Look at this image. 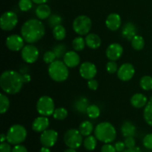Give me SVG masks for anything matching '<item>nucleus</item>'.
Instances as JSON below:
<instances>
[{
	"label": "nucleus",
	"mask_w": 152,
	"mask_h": 152,
	"mask_svg": "<svg viewBox=\"0 0 152 152\" xmlns=\"http://www.w3.org/2000/svg\"><path fill=\"white\" fill-rule=\"evenodd\" d=\"M24 83L23 75L15 70H6L0 76L1 89L10 95H15L20 92Z\"/></svg>",
	"instance_id": "1"
},
{
	"label": "nucleus",
	"mask_w": 152,
	"mask_h": 152,
	"mask_svg": "<svg viewBox=\"0 0 152 152\" xmlns=\"http://www.w3.org/2000/svg\"><path fill=\"white\" fill-rule=\"evenodd\" d=\"M45 27L44 24L37 19H30L23 23L21 28V34L25 42L34 43L44 37Z\"/></svg>",
	"instance_id": "2"
},
{
	"label": "nucleus",
	"mask_w": 152,
	"mask_h": 152,
	"mask_svg": "<svg viewBox=\"0 0 152 152\" xmlns=\"http://www.w3.org/2000/svg\"><path fill=\"white\" fill-rule=\"evenodd\" d=\"M94 136L99 141L104 143H111L117 137V131L111 123L102 122L95 127Z\"/></svg>",
	"instance_id": "3"
},
{
	"label": "nucleus",
	"mask_w": 152,
	"mask_h": 152,
	"mask_svg": "<svg viewBox=\"0 0 152 152\" xmlns=\"http://www.w3.org/2000/svg\"><path fill=\"white\" fill-rule=\"evenodd\" d=\"M68 68L63 61L57 60L49 64L48 72L53 80L56 82H63L66 80L69 76Z\"/></svg>",
	"instance_id": "4"
},
{
	"label": "nucleus",
	"mask_w": 152,
	"mask_h": 152,
	"mask_svg": "<svg viewBox=\"0 0 152 152\" xmlns=\"http://www.w3.org/2000/svg\"><path fill=\"white\" fill-rule=\"evenodd\" d=\"M27 130L23 125L16 124L10 127L7 131V141L11 145H19L23 142L27 137Z\"/></svg>",
	"instance_id": "5"
},
{
	"label": "nucleus",
	"mask_w": 152,
	"mask_h": 152,
	"mask_svg": "<svg viewBox=\"0 0 152 152\" xmlns=\"http://www.w3.org/2000/svg\"><path fill=\"white\" fill-rule=\"evenodd\" d=\"M36 108L40 116L48 117L53 114V112L55 110L54 101L50 96L42 95L37 101Z\"/></svg>",
	"instance_id": "6"
},
{
	"label": "nucleus",
	"mask_w": 152,
	"mask_h": 152,
	"mask_svg": "<svg viewBox=\"0 0 152 152\" xmlns=\"http://www.w3.org/2000/svg\"><path fill=\"white\" fill-rule=\"evenodd\" d=\"M91 19L86 15H80L73 22V29L80 36L87 35L91 29Z\"/></svg>",
	"instance_id": "7"
},
{
	"label": "nucleus",
	"mask_w": 152,
	"mask_h": 152,
	"mask_svg": "<svg viewBox=\"0 0 152 152\" xmlns=\"http://www.w3.org/2000/svg\"><path fill=\"white\" fill-rule=\"evenodd\" d=\"M83 136L75 128L68 130L64 135V142L68 148L77 149L83 143Z\"/></svg>",
	"instance_id": "8"
},
{
	"label": "nucleus",
	"mask_w": 152,
	"mask_h": 152,
	"mask_svg": "<svg viewBox=\"0 0 152 152\" xmlns=\"http://www.w3.org/2000/svg\"><path fill=\"white\" fill-rule=\"evenodd\" d=\"M18 23V16L13 11H6L0 18V27L3 31H10L16 26Z\"/></svg>",
	"instance_id": "9"
},
{
	"label": "nucleus",
	"mask_w": 152,
	"mask_h": 152,
	"mask_svg": "<svg viewBox=\"0 0 152 152\" xmlns=\"http://www.w3.org/2000/svg\"><path fill=\"white\" fill-rule=\"evenodd\" d=\"M39 52L38 49L32 44H28L24 46L21 51V56L22 60L27 63H34L38 60Z\"/></svg>",
	"instance_id": "10"
},
{
	"label": "nucleus",
	"mask_w": 152,
	"mask_h": 152,
	"mask_svg": "<svg viewBox=\"0 0 152 152\" xmlns=\"http://www.w3.org/2000/svg\"><path fill=\"white\" fill-rule=\"evenodd\" d=\"M25 40L22 36L18 34H12L6 39L5 44L7 49L12 52H18L24 48Z\"/></svg>",
	"instance_id": "11"
},
{
	"label": "nucleus",
	"mask_w": 152,
	"mask_h": 152,
	"mask_svg": "<svg viewBox=\"0 0 152 152\" xmlns=\"http://www.w3.org/2000/svg\"><path fill=\"white\" fill-rule=\"evenodd\" d=\"M58 139V133L55 130L47 129L40 136V142L45 147H53Z\"/></svg>",
	"instance_id": "12"
},
{
	"label": "nucleus",
	"mask_w": 152,
	"mask_h": 152,
	"mask_svg": "<svg viewBox=\"0 0 152 152\" xmlns=\"http://www.w3.org/2000/svg\"><path fill=\"white\" fill-rule=\"evenodd\" d=\"M134 66L130 63L122 64L117 71V77L122 81H129L134 77Z\"/></svg>",
	"instance_id": "13"
},
{
	"label": "nucleus",
	"mask_w": 152,
	"mask_h": 152,
	"mask_svg": "<svg viewBox=\"0 0 152 152\" xmlns=\"http://www.w3.org/2000/svg\"><path fill=\"white\" fill-rule=\"evenodd\" d=\"M96 73H97V69L93 63L86 61L80 65V74L84 79L88 80L93 79L96 76Z\"/></svg>",
	"instance_id": "14"
},
{
	"label": "nucleus",
	"mask_w": 152,
	"mask_h": 152,
	"mask_svg": "<svg viewBox=\"0 0 152 152\" xmlns=\"http://www.w3.org/2000/svg\"><path fill=\"white\" fill-rule=\"evenodd\" d=\"M123 53V48L120 43H114L108 46L105 52L107 58L110 61H116L120 59Z\"/></svg>",
	"instance_id": "15"
},
{
	"label": "nucleus",
	"mask_w": 152,
	"mask_h": 152,
	"mask_svg": "<svg viewBox=\"0 0 152 152\" xmlns=\"http://www.w3.org/2000/svg\"><path fill=\"white\" fill-rule=\"evenodd\" d=\"M122 19L118 13H110L105 19V25L109 30L112 31H117L121 26Z\"/></svg>",
	"instance_id": "16"
},
{
	"label": "nucleus",
	"mask_w": 152,
	"mask_h": 152,
	"mask_svg": "<svg viewBox=\"0 0 152 152\" xmlns=\"http://www.w3.org/2000/svg\"><path fill=\"white\" fill-rule=\"evenodd\" d=\"M49 124L50 121L47 116H40L34 120L32 123V129L35 132L42 133L48 129Z\"/></svg>",
	"instance_id": "17"
},
{
	"label": "nucleus",
	"mask_w": 152,
	"mask_h": 152,
	"mask_svg": "<svg viewBox=\"0 0 152 152\" xmlns=\"http://www.w3.org/2000/svg\"><path fill=\"white\" fill-rule=\"evenodd\" d=\"M63 62L69 68H74L80 63V57L76 51H68L64 55Z\"/></svg>",
	"instance_id": "18"
},
{
	"label": "nucleus",
	"mask_w": 152,
	"mask_h": 152,
	"mask_svg": "<svg viewBox=\"0 0 152 152\" xmlns=\"http://www.w3.org/2000/svg\"><path fill=\"white\" fill-rule=\"evenodd\" d=\"M121 34L123 38L129 41H132V39L137 35V28L132 22H127L123 25Z\"/></svg>",
	"instance_id": "19"
},
{
	"label": "nucleus",
	"mask_w": 152,
	"mask_h": 152,
	"mask_svg": "<svg viewBox=\"0 0 152 152\" xmlns=\"http://www.w3.org/2000/svg\"><path fill=\"white\" fill-rule=\"evenodd\" d=\"M85 40H86V46L91 49H98L100 47L101 44H102V40H101L98 34H94V33L87 34Z\"/></svg>",
	"instance_id": "20"
},
{
	"label": "nucleus",
	"mask_w": 152,
	"mask_h": 152,
	"mask_svg": "<svg viewBox=\"0 0 152 152\" xmlns=\"http://www.w3.org/2000/svg\"><path fill=\"white\" fill-rule=\"evenodd\" d=\"M131 104L135 108H142L148 104V98L142 93H135L131 98Z\"/></svg>",
	"instance_id": "21"
},
{
	"label": "nucleus",
	"mask_w": 152,
	"mask_h": 152,
	"mask_svg": "<svg viewBox=\"0 0 152 152\" xmlns=\"http://www.w3.org/2000/svg\"><path fill=\"white\" fill-rule=\"evenodd\" d=\"M88 100L86 97L80 96L75 100L74 104V108L76 111L80 113H86L88 107H89Z\"/></svg>",
	"instance_id": "22"
},
{
	"label": "nucleus",
	"mask_w": 152,
	"mask_h": 152,
	"mask_svg": "<svg viewBox=\"0 0 152 152\" xmlns=\"http://www.w3.org/2000/svg\"><path fill=\"white\" fill-rule=\"evenodd\" d=\"M137 128L133 122L130 121H125L121 126L122 135L126 138L129 137H134L136 134Z\"/></svg>",
	"instance_id": "23"
},
{
	"label": "nucleus",
	"mask_w": 152,
	"mask_h": 152,
	"mask_svg": "<svg viewBox=\"0 0 152 152\" xmlns=\"http://www.w3.org/2000/svg\"><path fill=\"white\" fill-rule=\"evenodd\" d=\"M35 13L37 18L42 20V19H48L49 16H50L51 10H50V7L48 4H39L37 6V7L36 8Z\"/></svg>",
	"instance_id": "24"
},
{
	"label": "nucleus",
	"mask_w": 152,
	"mask_h": 152,
	"mask_svg": "<svg viewBox=\"0 0 152 152\" xmlns=\"http://www.w3.org/2000/svg\"><path fill=\"white\" fill-rule=\"evenodd\" d=\"M94 125L89 121H83L79 127V131L83 137H88L94 131Z\"/></svg>",
	"instance_id": "25"
},
{
	"label": "nucleus",
	"mask_w": 152,
	"mask_h": 152,
	"mask_svg": "<svg viewBox=\"0 0 152 152\" xmlns=\"http://www.w3.org/2000/svg\"><path fill=\"white\" fill-rule=\"evenodd\" d=\"M143 118L145 122L152 127V97L144 108Z\"/></svg>",
	"instance_id": "26"
},
{
	"label": "nucleus",
	"mask_w": 152,
	"mask_h": 152,
	"mask_svg": "<svg viewBox=\"0 0 152 152\" xmlns=\"http://www.w3.org/2000/svg\"><path fill=\"white\" fill-rule=\"evenodd\" d=\"M53 36L56 40H62L66 37V30L62 25H57L53 28Z\"/></svg>",
	"instance_id": "27"
},
{
	"label": "nucleus",
	"mask_w": 152,
	"mask_h": 152,
	"mask_svg": "<svg viewBox=\"0 0 152 152\" xmlns=\"http://www.w3.org/2000/svg\"><path fill=\"white\" fill-rule=\"evenodd\" d=\"M132 46L134 50L140 51L145 46V40L142 36L136 35L131 41Z\"/></svg>",
	"instance_id": "28"
},
{
	"label": "nucleus",
	"mask_w": 152,
	"mask_h": 152,
	"mask_svg": "<svg viewBox=\"0 0 152 152\" xmlns=\"http://www.w3.org/2000/svg\"><path fill=\"white\" fill-rule=\"evenodd\" d=\"M96 139H97L94 136L90 135L88 137H86V138L83 141V145L85 148L88 151L94 150L96 146V143H97Z\"/></svg>",
	"instance_id": "29"
},
{
	"label": "nucleus",
	"mask_w": 152,
	"mask_h": 152,
	"mask_svg": "<svg viewBox=\"0 0 152 152\" xmlns=\"http://www.w3.org/2000/svg\"><path fill=\"white\" fill-rule=\"evenodd\" d=\"M10 107V100L4 93H0V113L4 114Z\"/></svg>",
	"instance_id": "30"
},
{
	"label": "nucleus",
	"mask_w": 152,
	"mask_h": 152,
	"mask_svg": "<svg viewBox=\"0 0 152 152\" xmlns=\"http://www.w3.org/2000/svg\"><path fill=\"white\" fill-rule=\"evenodd\" d=\"M86 40L81 36L77 37L72 41V47L76 52H81L86 47Z\"/></svg>",
	"instance_id": "31"
},
{
	"label": "nucleus",
	"mask_w": 152,
	"mask_h": 152,
	"mask_svg": "<svg viewBox=\"0 0 152 152\" xmlns=\"http://www.w3.org/2000/svg\"><path fill=\"white\" fill-rule=\"evenodd\" d=\"M140 87L143 90L149 91L152 89V77L150 75L142 76L140 80Z\"/></svg>",
	"instance_id": "32"
},
{
	"label": "nucleus",
	"mask_w": 152,
	"mask_h": 152,
	"mask_svg": "<svg viewBox=\"0 0 152 152\" xmlns=\"http://www.w3.org/2000/svg\"><path fill=\"white\" fill-rule=\"evenodd\" d=\"M86 114L91 119H96L100 115V109L96 104H91L88 107Z\"/></svg>",
	"instance_id": "33"
},
{
	"label": "nucleus",
	"mask_w": 152,
	"mask_h": 152,
	"mask_svg": "<svg viewBox=\"0 0 152 152\" xmlns=\"http://www.w3.org/2000/svg\"><path fill=\"white\" fill-rule=\"evenodd\" d=\"M68 110L64 107H58L55 109L53 116L56 120H64L68 116Z\"/></svg>",
	"instance_id": "34"
},
{
	"label": "nucleus",
	"mask_w": 152,
	"mask_h": 152,
	"mask_svg": "<svg viewBox=\"0 0 152 152\" xmlns=\"http://www.w3.org/2000/svg\"><path fill=\"white\" fill-rule=\"evenodd\" d=\"M62 22V18L61 16L54 13V14H51L49 16L48 19V22L49 26L51 28H54V27L57 26V25H61Z\"/></svg>",
	"instance_id": "35"
},
{
	"label": "nucleus",
	"mask_w": 152,
	"mask_h": 152,
	"mask_svg": "<svg viewBox=\"0 0 152 152\" xmlns=\"http://www.w3.org/2000/svg\"><path fill=\"white\" fill-rule=\"evenodd\" d=\"M66 46L64 44H59L55 46L53 48V52L56 55V58H60L62 57H64V55L66 53Z\"/></svg>",
	"instance_id": "36"
},
{
	"label": "nucleus",
	"mask_w": 152,
	"mask_h": 152,
	"mask_svg": "<svg viewBox=\"0 0 152 152\" xmlns=\"http://www.w3.org/2000/svg\"><path fill=\"white\" fill-rule=\"evenodd\" d=\"M18 5L22 11L26 12L31 9L33 6V1L32 0H19Z\"/></svg>",
	"instance_id": "37"
},
{
	"label": "nucleus",
	"mask_w": 152,
	"mask_h": 152,
	"mask_svg": "<svg viewBox=\"0 0 152 152\" xmlns=\"http://www.w3.org/2000/svg\"><path fill=\"white\" fill-rule=\"evenodd\" d=\"M56 55L53 52V51H47L46 52H45L44 55H43V61L45 63L47 64H50L53 62V61H56Z\"/></svg>",
	"instance_id": "38"
},
{
	"label": "nucleus",
	"mask_w": 152,
	"mask_h": 152,
	"mask_svg": "<svg viewBox=\"0 0 152 152\" xmlns=\"http://www.w3.org/2000/svg\"><path fill=\"white\" fill-rule=\"evenodd\" d=\"M106 70L110 74H114L118 71V65L116 63V61H110L106 64Z\"/></svg>",
	"instance_id": "39"
},
{
	"label": "nucleus",
	"mask_w": 152,
	"mask_h": 152,
	"mask_svg": "<svg viewBox=\"0 0 152 152\" xmlns=\"http://www.w3.org/2000/svg\"><path fill=\"white\" fill-rule=\"evenodd\" d=\"M144 147L146 148L147 149L152 150V134H148L144 137L143 140H142Z\"/></svg>",
	"instance_id": "40"
},
{
	"label": "nucleus",
	"mask_w": 152,
	"mask_h": 152,
	"mask_svg": "<svg viewBox=\"0 0 152 152\" xmlns=\"http://www.w3.org/2000/svg\"><path fill=\"white\" fill-rule=\"evenodd\" d=\"M124 143L127 148H131L135 147V145H136V142H135L134 137H126L124 140Z\"/></svg>",
	"instance_id": "41"
},
{
	"label": "nucleus",
	"mask_w": 152,
	"mask_h": 152,
	"mask_svg": "<svg viewBox=\"0 0 152 152\" xmlns=\"http://www.w3.org/2000/svg\"><path fill=\"white\" fill-rule=\"evenodd\" d=\"M101 152H117L115 147L110 143H105L101 148Z\"/></svg>",
	"instance_id": "42"
},
{
	"label": "nucleus",
	"mask_w": 152,
	"mask_h": 152,
	"mask_svg": "<svg viewBox=\"0 0 152 152\" xmlns=\"http://www.w3.org/2000/svg\"><path fill=\"white\" fill-rule=\"evenodd\" d=\"M99 86L97 80L95 79H91V80H88V87L91 90H96Z\"/></svg>",
	"instance_id": "43"
},
{
	"label": "nucleus",
	"mask_w": 152,
	"mask_h": 152,
	"mask_svg": "<svg viewBox=\"0 0 152 152\" xmlns=\"http://www.w3.org/2000/svg\"><path fill=\"white\" fill-rule=\"evenodd\" d=\"M0 152H12V148L9 142H1L0 145Z\"/></svg>",
	"instance_id": "44"
},
{
	"label": "nucleus",
	"mask_w": 152,
	"mask_h": 152,
	"mask_svg": "<svg viewBox=\"0 0 152 152\" xmlns=\"http://www.w3.org/2000/svg\"><path fill=\"white\" fill-rule=\"evenodd\" d=\"M12 152H28L26 148L22 145H16L12 148Z\"/></svg>",
	"instance_id": "45"
},
{
	"label": "nucleus",
	"mask_w": 152,
	"mask_h": 152,
	"mask_svg": "<svg viewBox=\"0 0 152 152\" xmlns=\"http://www.w3.org/2000/svg\"><path fill=\"white\" fill-rule=\"evenodd\" d=\"M114 147H115L116 151L117 152H122L125 150V147H126V145H125L124 142L119 141L115 143L114 145Z\"/></svg>",
	"instance_id": "46"
},
{
	"label": "nucleus",
	"mask_w": 152,
	"mask_h": 152,
	"mask_svg": "<svg viewBox=\"0 0 152 152\" xmlns=\"http://www.w3.org/2000/svg\"><path fill=\"white\" fill-rule=\"evenodd\" d=\"M122 152H142L141 149L138 147H134V148H127L125 149Z\"/></svg>",
	"instance_id": "47"
},
{
	"label": "nucleus",
	"mask_w": 152,
	"mask_h": 152,
	"mask_svg": "<svg viewBox=\"0 0 152 152\" xmlns=\"http://www.w3.org/2000/svg\"><path fill=\"white\" fill-rule=\"evenodd\" d=\"M23 75V79H24V82H25V83H28V82L31 81V75H30L24 74V75Z\"/></svg>",
	"instance_id": "48"
},
{
	"label": "nucleus",
	"mask_w": 152,
	"mask_h": 152,
	"mask_svg": "<svg viewBox=\"0 0 152 152\" xmlns=\"http://www.w3.org/2000/svg\"><path fill=\"white\" fill-rule=\"evenodd\" d=\"M32 1L35 3V4H45V2H47L48 0H32Z\"/></svg>",
	"instance_id": "49"
},
{
	"label": "nucleus",
	"mask_w": 152,
	"mask_h": 152,
	"mask_svg": "<svg viewBox=\"0 0 152 152\" xmlns=\"http://www.w3.org/2000/svg\"><path fill=\"white\" fill-rule=\"evenodd\" d=\"M39 152H51V151H50V150L49 149V148L45 147V146H43L42 148H41Z\"/></svg>",
	"instance_id": "50"
},
{
	"label": "nucleus",
	"mask_w": 152,
	"mask_h": 152,
	"mask_svg": "<svg viewBox=\"0 0 152 152\" xmlns=\"http://www.w3.org/2000/svg\"><path fill=\"white\" fill-rule=\"evenodd\" d=\"M6 140H7V136H6V134H1V143L4 142Z\"/></svg>",
	"instance_id": "51"
},
{
	"label": "nucleus",
	"mask_w": 152,
	"mask_h": 152,
	"mask_svg": "<svg viewBox=\"0 0 152 152\" xmlns=\"http://www.w3.org/2000/svg\"><path fill=\"white\" fill-rule=\"evenodd\" d=\"M64 152H77V151H76V149L71 148H68L66 149V150H65Z\"/></svg>",
	"instance_id": "52"
}]
</instances>
